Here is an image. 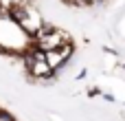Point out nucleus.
Wrapping results in <instances>:
<instances>
[{
    "mask_svg": "<svg viewBox=\"0 0 125 121\" xmlns=\"http://www.w3.org/2000/svg\"><path fill=\"white\" fill-rule=\"evenodd\" d=\"M62 2H66V4H70V7H90L92 4V0H62Z\"/></svg>",
    "mask_w": 125,
    "mask_h": 121,
    "instance_id": "nucleus-2",
    "label": "nucleus"
},
{
    "mask_svg": "<svg viewBox=\"0 0 125 121\" xmlns=\"http://www.w3.org/2000/svg\"><path fill=\"white\" fill-rule=\"evenodd\" d=\"M70 40H73V37H70L66 31H62V29H57L55 24L46 22L44 29L33 37V44H35V48L48 53V51H53V48H59V46L66 44V42H70Z\"/></svg>",
    "mask_w": 125,
    "mask_h": 121,
    "instance_id": "nucleus-1",
    "label": "nucleus"
},
{
    "mask_svg": "<svg viewBox=\"0 0 125 121\" xmlns=\"http://www.w3.org/2000/svg\"><path fill=\"white\" fill-rule=\"evenodd\" d=\"M101 2H105V0H92V4H101Z\"/></svg>",
    "mask_w": 125,
    "mask_h": 121,
    "instance_id": "nucleus-3",
    "label": "nucleus"
}]
</instances>
